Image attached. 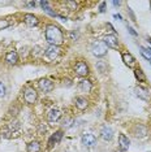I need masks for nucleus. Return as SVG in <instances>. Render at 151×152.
<instances>
[{"mask_svg": "<svg viewBox=\"0 0 151 152\" xmlns=\"http://www.w3.org/2000/svg\"><path fill=\"white\" fill-rule=\"evenodd\" d=\"M100 137L104 140H111L112 138H113V130L109 126L104 125V126L102 127V130H100Z\"/></svg>", "mask_w": 151, "mask_h": 152, "instance_id": "obj_9", "label": "nucleus"}, {"mask_svg": "<svg viewBox=\"0 0 151 152\" xmlns=\"http://www.w3.org/2000/svg\"><path fill=\"white\" fill-rule=\"evenodd\" d=\"M139 50H141V55H142L143 57L145 58H147V60H151V50L149 48V50H147V48H143V47H139Z\"/></svg>", "mask_w": 151, "mask_h": 152, "instance_id": "obj_21", "label": "nucleus"}, {"mask_svg": "<svg viewBox=\"0 0 151 152\" xmlns=\"http://www.w3.org/2000/svg\"><path fill=\"white\" fill-rule=\"evenodd\" d=\"M23 20H25V23L27 26H37L38 23H39V20H38L37 16L34 15H30V13H26L25 16H23Z\"/></svg>", "mask_w": 151, "mask_h": 152, "instance_id": "obj_10", "label": "nucleus"}, {"mask_svg": "<svg viewBox=\"0 0 151 152\" xmlns=\"http://www.w3.org/2000/svg\"><path fill=\"white\" fill-rule=\"evenodd\" d=\"M26 4L29 5V7H35L37 3H35V1H29V3H26Z\"/></svg>", "mask_w": 151, "mask_h": 152, "instance_id": "obj_30", "label": "nucleus"}, {"mask_svg": "<svg viewBox=\"0 0 151 152\" xmlns=\"http://www.w3.org/2000/svg\"><path fill=\"white\" fill-rule=\"evenodd\" d=\"M81 140H82V144L84 146H86V147H94L95 144H97V138H95L94 134H84L81 138Z\"/></svg>", "mask_w": 151, "mask_h": 152, "instance_id": "obj_6", "label": "nucleus"}, {"mask_svg": "<svg viewBox=\"0 0 151 152\" xmlns=\"http://www.w3.org/2000/svg\"><path fill=\"white\" fill-rule=\"evenodd\" d=\"M87 104H89L87 100H86V98H84V96H77V98H76V107H77L78 109H81V110L86 109Z\"/></svg>", "mask_w": 151, "mask_h": 152, "instance_id": "obj_17", "label": "nucleus"}, {"mask_svg": "<svg viewBox=\"0 0 151 152\" xmlns=\"http://www.w3.org/2000/svg\"><path fill=\"white\" fill-rule=\"evenodd\" d=\"M119 144H120V148L122 151H126L129 148V144H130V140L128 139V137L124 135V134H120L119 135Z\"/></svg>", "mask_w": 151, "mask_h": 152, "instance_id": "obj_14", "label": "nucleus"}, {"mask_svg": "<svg viewBox=\"0 0 151 152\" xmlns=\"http://www.w3.org/2000/svg\"><path fill=\"white\" fill-rule=\"evenodd\" d=\"M97 68L102 72V73H104V72H106V64L103 63V61H99V63L97 64Z\"/></svg>", "mask_w": 151, "mask_h": 152, "instance_id": "obj_25", "label": "nucleus"}, {"mask_svg": "<svg viewBox=\"0 0 151 152\" xmlns=\"http://www.w3.org/2000/svg\"><path fill=\"white\" fill-rule=\"evenodd\" d=\"M74 72L77 75H80V77H86L89 74V66L86 63H84V61H78L77 64H76L74 66Z\"/></svg>", "mask_w": 151, "mask_h": 152, "instance_id": "obj_5", "label": "nucleus"}, {"mask_svg": "<svg viewBox=\"0 0 151 152\" xmlns=\"http://www.w3.org/2000/svg\"><path fill=\"white\" fill-rule=\"evenodd\" d=\"M133 133H134V135L137 138H143L147 135V129H146V126H143V125H136Z\"/></svg>", "mask_w": 151, "mask_h": 152, "instance_id": "obj_13", "label": "nucleus"}, {"mask_svg": "<svg viewBox=\"0 0 151 152\" xmlns=\"http://www.w3.org/2000/svg\"><path fill=\"white\" fill-rule=\"evenodd\" d=\"M112 4L115 7H117V5H120V1H112Z\"/></svg>", "mask_w": 151, "mask_h": 152, "instance_id": "obj_31", "label": "nucleus"}, {"mask_svg": "<svg viewBox=\"0 0 151 152\" xmlns=\"http://www.w3.org/2000/svg\"><path fill=\"white\" fill-rule=\"evenodd\" d=\"M46 40L51 46H57L59 47L64 42V35L63 31L55 25H48L46 27Z\"/></svg>", "mask_w": 151, "mask_h": 152, "instance_id": "obj_1", "label": "nucleus"}, {"mask_svg": "<svg viewBox=\"0 0 151 152\" xmlns=\"http://www.w3.org/2000/svg\"><path fill=\"white\" fill-rule=\"evenodd\" d=\"M128 30H129V33L132 34V35H137V33H136L134 30H133V29H132V27H130V26H128Z\"/></svg>", "mask_w": 151, "mask_h": 152, "instance_id": "obj_29", "label": "nucleus"}, {"mask_svg": "<svg viewBox=\"0 0 151 152\" xmlns=\"http://www.w3.org/2000/svg\"><path fill=\"white\" fill-rule=\"evenodd\" d=\"M65 4L69 7V9H72V11H73V9H77V7H78V3H76V1H67Z\"/></svg>", "mask_w": 151, "mask_h": 152, "instance_id": "obj_24", "label": "nucleus"}, {"mask_svg": "<svg viewBox=\"0 0 151 152\" xmlns=\"http://www.w3.org/2000/svg\"><path fill=\"white\" fill-rule=\"evenodd\" d=\"M5 61L9 64H17V61H18V55H17L16 51H9V52H7Z\"/></svg>", "mask_w": 151, "mask_h": 152, "instance_id": "obj_16", "label": "nucleus"}, {"mask_svg": "<svg viewBox=\"0 0 151 152\" xmlns=\"http://www.w3.org/2000/svg\"><path fill=\"white\" fill-rule=\"evenodd\" d=\"M38 86H39V88L42 90L43 92H50V91H52V88H54V82L47 78H43L39 81Z\"/></svg>", "mask_w": 151, "mask_h": 152, "instance_id": "obj_7", "label": "nucleus"}, {"mask_svg": "<svg viewBox=\"0 0 151 152\" xmlns=\"http://www.w3.org/2000/svg\"><path fill=\"white\" fill-rule=\"evenodd\" d=\"M149 43L151 44V38H149Z\"/></svg>", "mask_w": 151, "mask_h": 152, "instance_id": "obj_33", "label": "nucleus"}, {"mask_svg": "<svg viewBox=\"0 0 151 152\" xmlns=\"http://www.w3.org/2000/svg\"><path fill=\"white\" fill-rule=\"evenodd\" d=\"M134 74H136V77L138 78L139 81H142V82H143V81H145V79H146L145 74H143V72L141 70V69H136V70H134Z\"/></svg>", "mask_w": 151, "mask_h": 152, "instance_id": "obj_22", "label": "nucleus"}, {"mask_svg": "<svg viewBox=\"0 0 151 152\" xmlns=\"http://www.w3.org/2000/svg\"><path fill=\"white\" fill-rule=\"evenodd\" d=\"M104 8H106V3L103 1V3H100V7H99V12H100V13H103V12L106 11Z\"/></svg>", "mask_w": 151, "mask_h": 152, "instance_id": "obj_28", "label": "nucleus"}, {"mask_svg": "<svg viewBox=\"0 0 151 152\" xmlns=\"http://www.w3.org/2000/svg\"><path fill=\"white\" fill-rule=\"evenodd\" d=\"M60 117H61V112L59 109H56V108L51 109L48 113V122H51V124L56 122V121L60 120Z\"/></svg>", "mask_w": 151, "mask_h": 152, "instance_id": "obj_12", "label": "nucleus"}, {"mask_svg": "<svg viewBox=\"0 0 151 152\" xmlns=\"http://www.w3.org/2000/svg\"><path fill=\"white\" fill-rule=\"evenodd\" d=\"M113 17H115V18H116V20H121V16H120V15H115V16H113Z\"/></svg>", "mask_w": 151, "mask_h": 152, "instance_id": "obj_32", "label": "nucleus"}, {"mask_svg": "<svg viewBox=\"0 0 151 152\" xmlns=\"http://www.w3.org/2000/svg\"><path fill=\"white\" fill-rule=\"evenodd\" d=\"M27 152H40V144L39 142L37 140H33L27 144V148H26Z\"/></svg>", "mask_w": 151, "mask_h": 152, "instance_id": "obj_19", "label": "nucleus"}, {"mask_svg": "<svg viewBox=\"0 0 151 152\" xmlns=\"http://www.w3.org/2000/svg\"><path fill=\"white\" fill-rule=\"evenodd\" d=\"M103 42H104V44L109 48H117V38H116L113 34H111V35H106L104 39H103Z\"/></svg>", "mask_w": 151, "mask_h": 152, "instance_id": "obj_8", "label": "nucleus"}, {"mask_svg": "<svg viewBox=\"0 0 151 152\" xmlns=\"http://www.w3.org/2000/svg\"><path fill=\"white\" fill-rule=\"evenodd\" d=\"M4 95H5V86L0 82V98H3Z\"/></svg>", "mask_w": 151, "mask_h": 152, "instance_id": "obj_26", "label": "nucleus"}, {"mask_svg": "<svg viewBox=\"0 0 151 152\" xmlns=\"http://www.w3.org/2000/svg\"><path fill=\"white\" fill-rule=\"evenodd\" d=\"M91 52L95 56L102 57L107 53V46L104 44V42H94L91 44Z\"/></svg>", "mask_w": 151, "mask_h": 152, "instance_id": "obj_2", "label": "nucleus"}, {"mask_svg": "<svg viewBox=\"0 0 151 152\" xmlns=\"http://www.w3.org/2000/svg\"><path fill=\"white\" fill-rule=\"evenodd\" d=\"M61 138H63V133L59 130V131H56V133L54 134L52 137L50 138V142H48V148H52L56 143H59V142L61 140Z\"/></svg>", "mask_w": 151, "mask_h": 152, "instance_id": "obj_15", "label": "nucleus"}, {"mask_svg": "<svg viewBox=\"0 0 151 152\" xmlns=\"http://www.w3.org/2000/svg\"><path fill=\"white\" fill-rule=\"evenodd\" d=\"M39 4H40V7H42V8L44 9V11H46L47 8H50V4H48V1H43V0H42V1H40Z\"/></svg>", "mask_w": 151, "mask_h": 152, "instance_id": "obj_27", "label": "nucleus"}, {"mask_svg": "<svg viewBox=\"0 0 151 152\" xmlns=\"http://www.w3.org/2000/svg\"><path fill=\"white\" fill-rule=\"evenodd\" d=\"M150 64H151V60H150Z\"/></svg>", "mask_w": 151, "mask_h": 152, "instance_id": "obj_34", "label": "nucleus"}, {"mask_svg": "<svg viewBox=\"0 0 151 152\" xmlns=\"http://www.w3.org/2000/svg\"><path fill=\"white\" fill-rule=\"evenodd\" d=\"M9 26V21L8 20H0V30H4V29H7V27Z\"/></svg>", "mask_w": 151, "mask_h": 152, "instance_id": "obj_23", "label": "nucleus"}, {"mask_svg": "<svg viewBox=\"0 0 151 152\" xmlns=\"http://www.w3.org/2000/svg\"><path fill=\"white\" fill-rule=\"evenodd\" d=\"M80 87L84 90V91H86V92H90L91 91V87H92V85H91V82L90 81H87V79H84V81H81V85H80Z\"/></svg>", "mask_w": 151, "mask_h": 152, "instance_id": "obj_20", "label": "nucleus"}, {"mask_svg": "<svg viewBox=\"0 0 151 152\" xmlns=\"http://www.w3.org/2000/svg\"><path fill=\"white\" fill-rule=\"evenodd\" d=\"M23 99H25V102L27 103V104H34L38 99V92L32 87L26 88L25 94H23Z\"/></svg>", "mask_w": 151, "mask_h": 152, "instance_id": "obj_3", "label": "nucleus"}, {"mask_svg": "<svg viewBox=\"0 0 151 152\" xmlns=\"http://www.w3.org/2000/svg\"><path fill=\"white\" fill-rule=\"evenodd\" d=\"M136 94L138 98H141L142 100H149L150 99V92L149 90L145 88V87H141V86H138V87H136Z\"/></svg>", "mask_w": 151, "mask_h": 152, "instance_id": "obj_11", "label": "nucleus"}, {"mask_svg": "<svg viewBox=\"0 0 151 152\" xmlns=\"http://www.w3.org/2000/svg\"><path fill=\"white\" fill-rule=\"evenodd\" d=\"M46 57L48 58V60L51 61H54V60H56L57 57L60 56V53H61V50L57 46H50L46 50Z\"/></svg>", "mask_w": 151, "mask_h": 152, "instance_id": "obj_4", "label": "nucleus"}, {"mask_svg": "<svg viewBox=\"0 0 151 152\" xmlns=\"http://www.w3.org/2000/svg\"><path fill=\"white\" fill-rule=\"evenodd\" d=\"M122 56V61H124V64L125 65H128L129 68H132V66H134V64H136V58L132 56L130 53H122L121 55Z\"/></svg>", "mask_w": 151, "mask_h": 152, "instance_id": "obj_18", "label": "nucleus"}]
</instances>
